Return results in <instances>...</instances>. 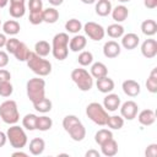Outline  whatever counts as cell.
Returning <instances> with one entry per match:
<instances>
[{
  "label": "cell",
  "mask_w": 157,
  "mask_h": 157,
  "mask_svg": "<svg viewBox=\"0 0 157 157\" xmlns=\"http://www.w3.org/2000/svg\"><path fill=\"white\" fill-rule=\"evenodd\" d=\"M59 20V11L55 7H48L43 10V22L55 23Z\"/></svg>",
  "instance_id": "cell-28"
},
{
  "label": "cell",
  "mask_w": 157,
  "mask_h": 157,
  "mask_svg": "<svg viewBox=\"0 0 157 157\" xmlns=\"http://www.w3.org/2000/svg\"><path fill=\"white\" fill-rule=\"evenodd\" d=\"M7 2H9V0H0V9L5 7L7 5Z\"/></svg>",
  "instance_id": "cell-53"
},
{
  "label": "cell",
  "mask_w": 157,
  "mask_h": 157,
  "mask_svg": "<svg viewBox=\"0 0 157 157\" xmlns=\"http://www.w3.org/2000/svg\"><path fill=\"white\" fill-rule=\"evenodd\" d=\"M53 126V120L52 118L47 117V115H42V117H37V124H36V129L39 131H47Z\"/></svg>",
  "instance_id": "cell-29"
},
{
  "label": "cell",
  "mask_w": 157,
  "mask_h": 157,
  "mask_svg": "<svg viewBox=\"0 0 157 157\" xmlns=\"http://www.w3.org/2000/svg\"><path fill=\"white\" fill-rule=\"evenodd\" d=\"M137 120L144 126H150L156 121V113L152 109H144L139 113Z\"/></svg>",
  "instance_id": "cell-16"
},
{
  "label": "cell",
  "mask_w": 157,
  "mask_h": 157,
  "mask_svg": "<svg viewBox=\"0 0 157 157\" xmlns=\"http://www.w3.org/2000/svg\"><path fill=\"white\" fill-rule=\"evenodd\" d=\"M86 115L97 125H105L108 119V112L98 102H92L86 107Z\"/></svg>",
  "instance_id": "cell-7"
},
{
  "label": "cell",
  "mask_w": 157,
  "mask_h": 157,
  "mask_svg": "<svg viewBox=\"0 0 157 157\" xmlns=\"http://www.w3.org/2000/svg\"><path fill=\"white\" fill-rule=\"evenodd\" d=\"M36 124H37V115L33 114V113H29V114H26L22 119V125L25 129L29 130V131H33L36 130Z\"/></svg>",
  "instance_id": "cell-36"
},
{
  "label": "cell",
  "mask_w": 157,
  "mask_h": 157,
  "mask_svg": "<svg viewBox=\"0 0 157 157\" xmlns=\"http://www.w3.org/2000/svg\"><path fill=\"white\" fill-rule=\"evenodd\" d=\"M33 107H34V109H36L37 112H39V113H48V112L52 110L53 104H52V101H50L49 98H45V97H44V98H42L40 101L33 103Z\"/></svg>",
  "instance_id": "cell-31"
},
{
  "label": "cell",
  "mask_w": 157,
  "mask_h": 157,
  "mask_svg": "<svg viewBox=\"0 0 157 157\" xmlns=\"http://www.w3.org/2000/svg\"><path fill=\"white\" fill-rule=\"evenodd\" d=\"M146 88L151 93L157 92V67H153L152 71L150 72V76L146 81Z\"/></svg>",
  "instance_id": "cell-30"
},
{
  "label": "cell",
  "mask_w": 157,
  "mask_h": 157,
  "mask_svg": "<svg viewBox=\"0 0 157 157\" xmlns=\"http://www.w3.org/2000/svg\"><path fill=\"white\" fill-rule=\"evenodd\" d=\"M50 52H52V45L47 40H39L34 44V53L38 54L39 56L45 58L47 55H49Z\"/></svg>",
  "instance_id": "cell-27"
},
{
  "label": "cell",
  "mask_w": 157,
  "mask_h": 157,
  "mask_svg": "<svg viewBox=\"0 0 157 157\" xmlns=\"http://www.w3.org/2000/svg\"><path fill=\"white\" fill-rule=\"evenodd\" d=\"M11 78V74L10 71H7L6 69H0V82H4V81H10Z\"/></svg>",
  "instance_id": "cell-46"
},
{
  "label": "cell",
  "mask_w": 157,
  "mask_h": 157,
  "mask_svg": "<svg viewBox=\"0 0 157 157\" xmlns=\"http://www.w3.org/2000/svg\"><path fill=\"white\" fill-rule=\"evenodd\" d=\"M21 29L20 23L16 20H7L2 23V31L5 34L9 36H16Z\"/></svg>",
  "instance_id": "cell-25"
},
{
  "label": "cell",
  "mask_w": 157,
  "mask_h": 157,
  "mask_svg": "<svg viewBox=\"0 0 157 157\" xmlns=\"http://www.w3.org/2000/svg\"><path fill=\"white\" fill-rule=\"evenodd\" d=\"M0 26H1V20H0Z\"/></svg>",
  "instance_id": "cell-57"
},
{
  "label": "cell",
  "mask_w": 157,
  "mask_h": 157,
  "mask_svg": "<svg viewBox=\"0 0 157 157\" xmlns=\"http://www.w3.org/2000/svg\"><path fill=\"white\" fill-rule=\"evenodd\" d=\"M103 107L107 112H115L120 107V97L115 93H108L103 99Z\"/></svg>",
  "instance_id": "cell-13"
},
{
  "label": "cell",
  "mask_w": 157,
  "mask_h": 157,
  "mask_svg": "<svg viewBox=\"0 0 157 157\" xmlns=\"http://www.w3.org/2000/svg\"><path fill=\"white\" fill-rule=\"evenodd\" d=\"M105 33L110 38H120L124 34V27L120 23H113L108 26V28L105 29Z\"/></svg>",
  "instance_id": "cell-33"
},
{
  "label": "cell",
  "mask_w": 157,
  "mask_h": 157,
  "mask_svg": "<svg viewBox=\"0 0 157 157\" xmlns=\"http://www.w3.org/2000/svg\"><path fill=\"white\" fill-rule=\"evenodd\" d=\"M28 54H29V49H28V47H27L23 42H21V43L18 44L17 49H16L15 53H13L15 58H16L18 61H26Z\"/></svg>",
  "instance_id": "cell-35"
},
{
  "label": "cell",
  "mask_w": 157,
  "mask_h": 157,
  "mask_svg": "<svg viewBox=\"0 0 157 157\" xmlns=\"http://www.w3.org/2000/svg\"><path fill=\"white\" fill-rule=\"evenodd\" d=\"M71 80L75 82V85L82 92L90 91L93 86V77L91 76V74L87 70L81 69V67L74 69L71 71Z\"/></svg>",
  "instance_id": "cell-5"
},
{
  "label": "cell",
  "mask_w": 157,
  "mask_h": 157,
  "mask_svg": "<svg viewBox=\"0 0 157 157\" xmlns=\"http://www.w3.org/2000/svg\"><path fill=\"white\" fill-rule=\"evenodd\" d=\"M83 31H85L86 36H88V38H91L94 42L102 40L105 34V29L99 23H96L92 21H88L83 25Z\"/></svg>",
  "instance_id": "cell-8"
},
{
  "label": "cell",
  "mask_w": 157,
  "mask_h": 157,
  "mask_svg": "<svg viewBox=\"0 0 157 157\" xmlns=\"http://www.w3.org/2000/svg\"><path fill=\"white\" fill-rule=\"evenodd\" d=\"M144 5H145V7L153 10L157 7V0H144Z\"/></svg>",
  "instance_id": "cell-47"
},
{
  "label": "cell",
  "mask_w": 157,
  "mask_h": 157,
  "mask_svg": "<svg viewBox=\"0 0 157 157\" xmlns=\"http://www.w3.org/2000/svg\"><path fill=\"white\" fill-rule=\"evenodd\" d=\"M120 52H121L120 44L117 43L115 40H108L103 45V54L108 59H114V58L119 56Z\"/></svg>",
  "instance_id": "cell-11"
},
{
  "label": "cell",
  "mask_w": 157,
  "mask_h": 157,
  "mask_svg": "<svg viewBox=\"0 0 157 157\" xmlns=\"http://www.w3.org/2000/svg\"><path fill=\"white\" fill-rule=\"evenodd\" d=\"M9 13L13 18H21L26 13V6L25 2H10Z\"/></svg>",
  "instance_id": "cell-23"
},
{
  "label": "cell",
  "mask_w": 157,
  "mask_h": 157,
  "mask_svg": "<svg viewBox=\"0 0 157 157\" xmlns=\"http://www.w3.org/2000/svg\"><path fill=\"white\" fill-rule=\"evenodd\" d=\"M69 36L65 32L56 33L52 42V54L56 60H65L69 55Z\"/></svg>",
  "instance_id": "cell-2"
},
{
  "label": "cell",
  "mask_w": 157,
  "mask_h": 157,
  "mask_svg": "<svg viewBox=\"0 0 157 157\" xmlns=\"http://www.w3.org/2000/svg\"><path fill=\"white\" fill-rule=\"evenodd\" d=\"M105 125H107L109 129L119 130V129H121L123 125H124V118H123L121 115H112V117H108Z\"/></svg>",
  "instance_id": "cell-32"
},
{
  "label": "cell",
  "mask_w": 157,
  "mask_h": 157,
  "mask_svg": "<svg viewBox=\"0 0 157 157\" xmlns=\"http://www.w3.org/2000/svg\"><path fill=\"white\" fill-rule=\"evenodd\" d=\"M141 54L147 59L155 58L157 55V42H156V39H152V38L145 39L141 44Z\"/></svg>",
  "instance_id": "cell-10"
},
{
  "label": "cell",
  "mask_w": 157,
  "mask_h": 157,
  "mask_svg": "<svg viewBox=\"0 0 157 157\" xmlns=\"http://www.w3.org/2000/svg\"><path fill=\"white\" fill-rule=\"evenodd\" d=\"M91 76L94 77V78H101V77H104V76H108V69L107 66L101 63V61H97V63H93L92 66H91Z\"/></svg>",
  "instance_id": "cell-24"
},
{
  "label": "cell",
  "mask_w": 157,
  "mask_h": 157,
  "mask_svg": "<svg viewBox=\"0 0 157 157\" xmlns=\"http://www.w3.org/2000/svg\"><path fill=\"white\" fill-rule=\"evenodd\" d=\"M29 152L33 155V156H39L43 153L44 148H45V142L43 139L40 137H34L29 141Z\"/></svg>",
  "instance_id": "cell-21"
},
{
  "label": "cell",
  "mask_w": 157,
  "mask_h": 157,
  "mask_svg": "<svg viewBox=\"0 0 157 157\" xmlns=\"http://www.w3.org/2000/svg\"><path fill=\"white\" fill-rule=\"evenodd\" d=\"M28 21L29 23L37 26V25H40L43 22V10L42 11H33V12H29V17H28Z\"/></svg>",
  "instance_id": "cell-41"
},
{
  "label": "cell",
  "mask_w": 157,
  "mask_h": 157,
  "mask_svg": "<svg viewBox=\"0 0 157 157\" xmlns=\"http://www.w3.org/2000/svg\"><path fill=\"white\" fill-rule=\"evenodd\" d=\"M112 17L117 23H120L123 21H125L129 16V10L125 5H118L114 9H112Z\"/></svg>",
  "instance_id": "cell-19"
},
{
  "label": "cell",
  "mask_w": 157,
  "mask_h": 157,
  "mask_svg": "<svg viewBox=\"0 0 157 157\" xmlns=\"http://www.w3.org/2000/svg\"><path fill=\"white\" fill-rule=\"evenodd\" d=\"M21 42L17 39V38H10V39H7L6 40V44H5V48H6V52L7 53H10V54H13L15 53V50L17 49V47H18V44H20Z\"/></svg>",
  "instance_id": "cell-42"
},
{
  "label": "cell",
  "mask_w": 157,
  "mask_h": 157,
  "mask_svg": "<svg viewBox=\"0 0 157 157\" xmlns=\"http://www.w3.org/2000/svg\"><path fill=\"white\" fill-rule=\"evenodd\" d=\"M26 0H10V2H25Z\"/></svg>",
  "instance_id": "cell-55"
},
{
  "label": "cell",
  "mask_w": 157,
  "mask_h": 157,
  "mask_svg": "<svg viewBox=\"0 0 157 157\" xmlns=\"http://www.w3.org/2000/svg\"><path fill=\"white\" fill-rule=\"evenodd\" d=\"M120 115L126 119V120H132L136 118L137 115V110H139V105L136 102L134 101H126L124 102L120 107Z\"/></svg>",
  "instance_id": "cell-9"
},
{
  "label": "cell",
  "mask_w": 157,
  "mask_h": 157,
  "mask_svg": "<svg viewBox=\"0 0 157 157\" xmlns=\"http://www.w3.org/2000/svg\"><path fill=\"white\" fill-rule=\"evenodd\" d=\"M11 156H12V157H27L28 155H27L26 152H22V151H16V152H13Z\"/></svg>",
  "instance_id": "cell-51"
},
{
  "label": "cell",
  "mask_w": 157,
  "mask_h": 157,
  "mask_svg": "<svg viewBox=\"0 0 157 157\" xmlns=\"http://www.w3.org/2000/svg\"><path fill=\"white\" fill-rule=\"evenodd\" d=\"M6 136H7V140L10 141V145L13 148H17V150L23 148L27 145V141H28L23 128L18 126V125H15V124H12V126H10L7 129Z\"/></svg>",
  "instance_id": "cell-6"
},
{
  "label": "cell",
  "mask_w": 157,
  "mask_h": 157,
  "mask_svg": "<svg viewBox=\"0 0 157 157\" xmlns=\"http://www.w3.org/2000/svg\"><path fill=\"white\" fill-rule=\"evenodd\" d=\"M83 4H93V2H96V0H81Z\"/></svg>",
  "instance_id": "cell-54"
},
{
  "label": "cell",
  "mask_w": 157,
  "mask_h": 157,
  "mask_svg": "<svg viewBox=\"0 0 157 157\" xmlns=\"http://www.w3.org/2000/svg\"><path fill=\"white\" fill-rule=\"evenodd\" d=\"M139 43H140V38L135 33H126L121 36V45L128 50L135 49L139 45Z\"/></svg>",
  "instance_id": "cell-15"
},
{
  "label": "cell",
  "mask_w": 157,
  "mask_h": 157,
  "mask_svg": "<svg viewBox=\"0 0 157 157\" xmlns=\"http://www.w3.org/2000/svg\"><path fill=\"white\" fill-rule=\"evenodd\" d=\"M110 139H113V134H112V131L108 130V129H101V130H98V131L96 132V135H94V141H96L99 146H101L102 144H104L105 141L110 140Z\"/></svg>",
  "instance_id": "cell-34"
},
{
  "label": "cell",
  "mask_w": 157,
  "mask_h": 157,
  "mask_svg": "<svg viewBox=\"0 0 157 157\" xmlns=\"http://www.w3.org/2000/svg\"><path fill=\"white\" fill-rule=\"evenodd\" d=\"M77 61L81 66H88L93 63V54L88 50H83L78 54V58H77Z\"/></svg>",
  "instance_id": "cell-38"
},
{
  "label": "cell",
  "mask_w": 157,
  "mask_h": 157,
  "mask_svg": "<svg viewBox=\"0 0 157 157\" xmlns=\"http://www.w3.org/2000/svg\"><path fill=\"white\" fill-rule=\"evenodd\" d=\"M121 88H123V92L129 97H136L141 92L140 83L135 80H125L121 85Z\"/></svg>",
  "instance_id": "cell-12"
},
{
  "label": "cell",
  "mask_w": 157,
  "mask_h": 157,
  "mask_svg": "<svg viewBox=\"0 0 157 157\" xmlns=\"http://www.w3.org/2000/svg\"><path fill=\"white\" fill-rule=\"evenodd\" d=\"M87 44V39L82 34H75L70 40H69V49L71 52H81Z\"/></svg>",
  "instance_id": "cell-14"
},
{
  "label": "cell",
  "mask_w": 157,
  "mask_h": 157,
  "mask_svg": "<svg viewBox=\"0 0 157 157\" xmlns=\"http://www.w3.org/2000/svg\"><path fill=\"white\" fill-rule=\"evenodd\" d=\"M141 32L147 36V37H152L157 33V22L155 20H145L142 23H141Z\"/></svg>",
  "instance_id": "cell-26"
},
{
  "label": "cell",
  "mask_w": 157,
  "mask_h": 157,
  "mask_svg": "<svg viewBox=\"0 0 157 157\" xmlns=\"http://www.w3.org/2000/svg\"><path fill=\"white\" fill-rule=\"evenodd\" d=\"M65 29H66L69 33L77 34V33L82 29V23H81V21L77 20V18H71V20H69V21L65 23Z\"/></svg>",
  "instance_id": "cell-37"
},
{
  "label": "cell",
  "mask_w": 157,
  "mask_h": 157,
  "mask_svg": "<svg viewBox=\"0 0 157 157\" xmlns=\"http://www.w3.org/2000/svg\"><path fill=\"white\" fill-rule=\"evenodd\" d=\"M80 123V119L76 117V115H72V114H69L66 115L64 119H63V128L65 131H67L69 129H71L75 124Z\"/></svg>",
  "instance_id": "cell-39"
},
{
  "label": "cell",
  "mask_w": 157,
  "mask_h": 157,
  "mask_svg": "<svg viewBox=\"0 0 157 157\" xmlns=\"http://www.w3.org/2000/svg\"><path fill=\"white\" fill-rule=\"evenodd\" d=\"M6 40H7V38H6L5 33H0V48L5 47V44H6Z\"/></svg>",
  "instance_id": "cell-50"
},
{
  "label": "cell",
  "mask_w": 157,
  "mask_h": 157,
  "mask_svg": "<svg viewBox=\"0 0 157 157\" xmlns=\"http://www.w3.org/2000/svg\"><path fill=\"white\" fill-rule=\"evenodd\" d=\"M96 86H97V88H98L99 92H102V93H109V92H112L114 90V81L110 77L104 76V77L97 78Z\"/></svg>",
  "instance_id": "cell-20"
},
{
  "label": "cell",
  "mask_w": 157,
  "mask_h": 157,
  "mask_svg": "<svg viewBox=\"0 0 157 157\" xmlns=\"http://www.w3.org/2000/svg\"><path fill=\"white\" fill-rule=\"evenodd\" d=\"M69 135H70V137L74 140V141H82L85 137H86V129H85V126H83V124L80 121V123H77V124H75L71 129H69L67 131H66Z\"/></svg>",
  "instance_id": "cell-17"
},
{
  "label": "cell",
  "mask_w": 157,
  "mask_h": 157,
  "mask_svg": "<svg viewBox=\"0 0 157 157\" xmlns=\"http://www.w3.org/2000/svg\"><path fill=\"white\" fill-rule=\"evenodd\" d=\"M26 63H27V66L36 75H38L40 77L48 76L52 72V63L49 60L44 59L43 56H39L34 52H29Z\"/></svg>",
  "instance_id": "cell-1"
},
{
  "label": "cell",
  "mask_w": 157,
  "mask_h": 157,
  "mask_svg": "<svg viewBox=\"0 0 157 157\" xmlns=\"http://www.w3.org/2000/svg\"><path fill=\"white\" fill-rule=\"evenodd\" d=\"M96 13L101 17H105L112 12V2L109 0H98L96 2Z\"/></svg>",
  "instance_id": "cell-22"
},
{
  "label": "cell",
  "mask_w": 157,
  "mask_h": 157,
  "mask_svg": "<svg viewBox=\"0 0 157 157\" xmlns=\"http://www.w3.org/2000/svg\"><path fill=\"white\" fill-rule=\"evenodd\" d=\"M7 64H9V54H7V52L0 50V69L5 67Z\"/></svg>",
  "instance_id": "cell-45"
},
{
  "label": "cell",
  "mask_w": 157,
  "mask_h": 157,
  "mask_svg": "<svg viewBox=\"0 0 157 157\" xmlns=\"http://www.w3.org/2000/svg\"><path fill=\"white\" fill-rule=\"evenodd\" d=\"M85 156H86V157H99L101 153H99L98 151H96V150H88V151L85 153Z\"/></svg>",
  "instance_id": "cell-48"
},
{
  "label": "cell",
  "mask_w": 157,
  "mask_h": 157,
  "mask_svg": "<svg viewBox=\"0 0 157 157\" xmlns=\"http://www.w3.org/2000/svg\"><path fill=\"white\" fill-rule=\"evenodd\" d=\"M101 152L103 156L113 157L118 153V142L114 139H110L101 145Z\"/></svg>",
  "instance_id": "cell-18"
},
{
  "label": "cell",
  "mask_w": 157,
  "mask_h": 157,
  "mask_svg": "<svg viewBox=\"0 0 157 157\" xmlns=\"http://www.w3.org/2000/svg\"><path fill=\"white\" fill-rule=\"evenodd\" d=\"M48 1H49V4L53 5V6H59V5H61V4L64 2V0H48Z\"/></svg>",
  "instance_id": "cell-52"
},
{
  "label": "cell",
  "mask_w": 157,
  "mask_h": 157,
  "mask_svg": "<svg viewBox=\"0 0 157 157\" xmlns=\"http://www.w3.org/2000/svg\"><path fill=\"white\" fill-rule=\"evenodd\" d=\"M118 1H119V2H123V4H124V2H129L130 0H118Z\"/></svg>",
  "instance_id": "cell-56"
},
{
  "label": "cell",
  "mask_w": 157,
  "mask_h": 157,
  "mask_svg": "<svg viewBox=\"0 0 157 157\" xmlns=\"http://www.w3.org/2000/svg\"><path fill=\"white\" fill-rule=\"evenodd\" d=\"M0 118L6 124H16L20 120V113L17 108V103L13 99L4 101L0 104Z\"/></svg>",
  "instance_id": "cell-4"
},
{
  "label": "cell",
  "mask_w": 157,
  "mask_h": 157,
  "mask_svg": "<svg viewBox=\"0 0 157 157\" xmlns=\"http://www.w3.org/2000/svg\"><path fill=\"white\" fill-rule=\"evenodd\" d=\"M26 90H27V97L33 104L45 97V81L40 78V76L29 78L27 81Z\"/></svg>",
  "instance_id": "cell-3"
},
{
  "label": "cell",
  "mask_w": 157,
  "mask_h": 157,
  "mask_svg": "<svg viewBox=\"0 0 157 157\" xmlns=\"http://www.w3.org/2000/svg\"><path fill=\"white\" fill-rule=\"evenodd\" d=\"M145 156L146 157H156L157 156V144L148 145L146 151H145Z\"/></svg>",
  "instance_id": "cell-44"
},
{
  "label": "cell",
  "mask_w": 157,
  "mask_h": 157,
  "mask_svg": "<svg viewBox=\"0 0 157 157\" xmlns=\"http://www.w3.org/2000/svg\"><path fill=\"white\" fill-rule=\"evenodd\" d=\"M13 92V86L10 81L0 82V96L1 97H10Z\"/></svg>",
  "instance_id": "cell-40"
},
{
  "label": "cell",
  "mask_w": 157,
  "mask_h": 157,
  "mask_svg": "<svg viewBox=\"0 0 157 157\" xmlns=\"http://www.w3.org/2000/svg\"><path fill=\"white\" fill-rule=\"evenodd\" d=\"M28 9H29V12L42 11L43 10V2H42V0H29L28 1Z\"/></svg>",
  "instance_id": "cell-43"
},
{
  "label": "cell",
  "mask_w": 157,
  "mask_h": 157,
  "mask_svg": "<svg viewBox=\"0 0 157 157\" xmlns=\"http://www.w3.org/2000/svg\"><path fill=\"white\" fill-rule=\"evenodd\" d=\"M6 141H7V136H6V134L2 132V131H0V147H4L5 144H6Z\"/></svg>",
  "instance_id": "cell-49"
}]
</instances>
